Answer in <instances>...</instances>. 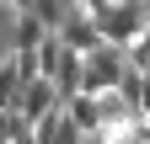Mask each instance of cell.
<instances>
[{"label":"cell","instance_id":"6da1fadb","mask_svg":"<svg viewBox=\"0 0 150 144\" xmlns=\"http://www.w3.org/2000/svg\"><path fill=\"white\" fill-rule=\"evenodd\" d=\"M102 22V43H112V48H134L139 38H145V27H150V16L139 11V0H118V6H112L107 16H97Z\"/></svg>","mask_w":150,"mask_h":144},{"label":"cell","instance_id":"7a4b0ae2","mask_svg":"<svg viewBox=\"0 0 150 144\" xmlns=\"http://www.w3.org/2000/svg\"><path fill=\"white\" fill-rule=\"evenodd\" d=\"M123 75H129V53H123V48L102 43L97 53H86V96H107V91H118Z\"/></svg>","mask_w":150,"mask_h":144},{"label":"cell","instance_id":"3957f363","mask_svg":"<svg viewBox=\"0 0 150 144\" xmlns=\"http://www.w3.org/2000/svg\"><path fill=\"white\" fill-rule=\"evenodd\" d=\"M59 107H64V96H59V85H54V80L43 75V80H32L27 91H22V107H16V112L27 117V128H38V123H43V117H54Z\"/></svg>","mask_w":150,"mask_h":144},{"label":"cell","instance_id":"277c9868","mask_svg":"<svg viewBox=\"0 0 150 144\" xmlns=\"http://www.w3.org/2000/svg\"><path fill=\"white\" fill-rule=\"evenodd\" d=\"M59 38H64V48H75V53H97V48H102V22H97L86 6H75L70 22L59 27Z\"/></svg>","mask_w":150,"mask_h":144},{"label":"cell","instance_id":"5b68a950","mask_svg":"<svg viewBox=\"0 0 150 144\" xmlns=\"http://www.w3.org/2000/svg\"><path fill=\"white\" fill-rule=\"evenodd\" d=\"M48 38H54V32H48L43 22H38L32 11H22V16H11V48H16V53H38V48H43Z\"/></svg>","mask_w":150,"mask_h":144},{"label":"cell","instance_id":"8992f818","mask_svg":"<svg viewBox=\"0 0 150 144\" xmlns=\"http://www.w3.org/2000/svg\"><path fill=\"white\" fill-rule=\"evenodd\" d=\"M32 134H38V144H86V134L70 123V112H64V107H59L54 117H43Z\"/></svg>","mask_w":150,"mask_h":144},{"label":"cell","instance_id":"52a82bcc","mask_svg":"<svg viewBox=\"0 0 150 144\" xmlns=\"http://www.w3.org/2000/svg\"><path fill=\"white\" fill-rule=\"evenodd\" d=\"M64 112H70V123H75V128H81V134H102V96H70L64 101Z\"/></svg>","mask_w":150,"mask_h":144},{"label":"cell","instance_id":"ba28073f","mask_svg":"<svg viewBox=\"0 0 150 144\" xmlns=\"http://www.w3.org/2000/svg\"><path fill=\"white\" fill-rule=\"evenodd\" d=\"M22 91H27V80H22V69H16V59L6 53V59H0V107H22Z\"/></svg>","mask_w":150,"mask_h":144},{"label":"cell","instance_id":"9c48e42d","mask_svg":"<svg viewBox=\"0 0 150 144\" xmlns=\"http://www.w3.org/2000/svg\"><path fill=\"white\" fill-rule=\"evenodd\" d=\"M70 11H75L70 0H38V6H32V16H38V22H43L48 32H59V27L70 22Z\"/></svg>","mask_w":150,"mask_h":144},{"label":"cell","instance_id":"30bf717a","mask_svg":"<svg viewBox=\"0 0 150 144\" xmlns=\"http://www.w3.org/2000/svg\"><path fill=\"white\" fill-rule=\"evenodd\" d=\"M75 6H86V11H91V16H107V11H112V6H118V0H75Z\"/></svg>","mask_w":150,"mask_h":144},{"label":"cell","instance_id":"8fae6325","mask_svg":"<svg viewBox=\"0 0 150 144\" xmlns=\"http://www.w3.org/2000/svg\"><path fill=\"white\" fill-rule=\"evenodd\" d=\"M32 6H38V0H6V11H11V16H22V11H32Z\"/></svg>","mask_w":150,"mask_h":144},{"label":"cell","instance_id":"7c38bea8","mask_svg":"<svg viewBox=\"0 0 150 144\" xmlns=\"http://www.w3.org/2000/svg\"><path fill=\"white\" fill-rule=\"evenodd\" d=\"M86 144H112V139H107V128H102V134H86Z\"/></svg>","mask_w":150,"mask_h":144},{"label":"cell","instance_id":"4fadbf2b","mask_svg":"<svg viewBox=\"0 0 150 144\" xmlns=\"http://www.w3.org/2000/svg\"><path fill=\"white\" fill-rule=\"evenodd\" d=\"M16 144H38V134H22V139H16Z\"/></svg>","mask_w":150,"mask_h":144}]
</instances>
